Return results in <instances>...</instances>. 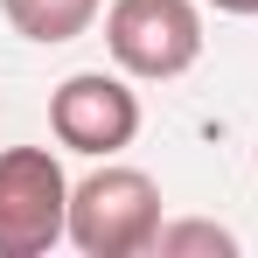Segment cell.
<instances>
[{
  "instance_id": "cell-2",
  "label": "cell",
  "mask_w": 258,
  "mask_h": 258,
  "mask_svg": "<svg viewBox=\"0 0 258 258\" xmlns=\"http://www.w3.org/2000/svg\"><path fill=\"white\" fill-rule=\"evenodd\" d=\"M70 237V174L49 147L0 154V258H42Z\"/></svg>"
},
{
  "instance_id": "cell-5",
  "label": "cell",
  "mask_w": 258,
  "mask_h": 258,
  "mask_svg": "<svg viewBox=\"0 0 258 258\" xmlns=\"http://www.w3.org/2000/svg\"><path fill=\"white\" fill-rule=\"evenodd\" d=\"M0 14L28 42H77L98 21V0H0Z\"/></svg>"
},
{
  "instance_id": "cell-7",
  "label": "cell",
  "mask_w": 258,
  "mask_h": 258,
  "mask_svg": "<svg viewBox=\"0 0 258 258\" xmlns=\"http://www.w3.org/2000/svg\"><path fill=\"white\" fill-rule=\"evenodd\" d=\"M210 7H223V14H258V0H210Z\"/></svg>"
},
{
  "instance_id": "cell-4",
  "label": "cell",
  "mask_w": 258,
  "mask_h": 258,
  "mask_svg": "<svg viewBox=\"0 0 258 258\" xmlns=\"http://www.w3.org/2000/svg\"><path fill=\"white\" fill-rule=\"evenodd\" d=\"M49 133H56L70 154L112 161L119 147H133V133H140V98H133V84L112 77V70H77V77H63L56 98H49Z\"/></svg>"
},
{
  "instance_id": "cell-6",
  "label": "cell",
  "mask_w": 258,
  "mask_h": 258,
  "mask_svg": "<svg viewBox=\"0 0 258 258\" xmlns=\"http://www.w3.org/2000/svg\"><path fill=\"white\" fill-rule=\"evenodd\" d=\"M154 251L161 258H196V251H210V258H230L237 251V237L230 230H216V223H161V237H154Z\"/></svg>"
},
{
  "instance_id": "cell-1",
  "label": "cell",
  "mask_w": 258,
  "mask_h": 258,
  "mask_svg": "<svg viewBox=\"0 0 258 258\" xmlns=\"http://www.w3.org/2000/svg\"><path fill=\"white\" fill-rule=\"evenodd\" d=\"M161 237V188L140 168H91L70 181V244L84 258H140Z\"/></svg>"
},
{
  "instance_id": "cell-3",
  "label": "cell",
  "mask_w": 258,
  "mask_h": 258,
  "mask_svg": "<svg viewBox=\"0 0 258 258\" xmlns=\"http://www.w3.org/2000/svg\"><path fill=\"white\" fill-rule=\"evenodd\" d=\"M105 49L126 77L168 84L181 70H196V56H203V7L196 0H112Z\"/></svg>"
}]
</instances>
